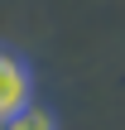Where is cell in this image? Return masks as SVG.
I'll return each mask as SVG.
<instances>
[{
  "label": "cell",
  "instance_id": "6da1fadb",
  "mask_svg": "<svg viewBox=\"0 0 125 130\" xmlns=\"http://www.w3.org/2000/svg\"><path fill=\"white\" fill-rule=\"evenodd\" d=\"M24 106H29V68L0 48V121H10Z\"/></svg>",
  "mask_w": 125,
  "mask_h": 130
},
{
  "label": "cell",
  "instance_id": "7a4b0ae2",
  "mask_svg": "<svg viewBox=\"0 0 125 130\" xmlns=\"http://www.w3.org/2000/svg\"><path fill=\"white\" fill-rule=\"evenodd\" d=\"M0 130H58V125H53V116H48V111L24 106V111H14L10 121H0Z\"/></svg>",
  "mask_w": 125,
  "mask_h": 130
}]
</instances>
